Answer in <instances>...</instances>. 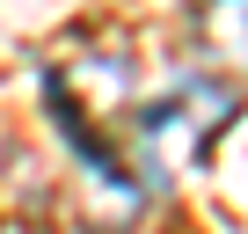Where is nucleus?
<instances>
[{"label": "nucleus", "mask_w": 248, "mask_h": 234, "mask_svg": "<svg viewBox=\"0 0 248 234\" xmlns=\"http://www.w3.org/2000/svg\"><path fill=\"white\" fill-rule=\"evenodd\" d=\"M226 117H233V88L183 73L161 102H146V110H139V147H146V161H154V168L190 161V154H204V147L226 132Z\"/></svg>", "instance_id": "nucleus-1"}, {"label": "nucleus", "mask_w": 248, "mask_h": 234, "mask_svg": "<svg viewBox=\"0 0 248 234\" xmlns=\"http://www.w3.org/2000/svg\"><path fill=\"white\" fill-rule=\"evenodd\" d=\"M190 30H197V44L212 59H226V66L248 73V0H197Z\"/></svg>", "instance_id": "nucleus-2"}]
</instances>
